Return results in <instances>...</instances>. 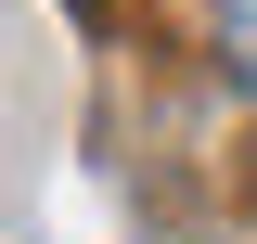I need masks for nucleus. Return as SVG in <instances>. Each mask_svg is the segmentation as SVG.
I'll list each match as a JSON object with an SVG mask.
<instances>
[{"label":"nucleus","mask_w":257,"mask_h":244,"mask_svg":"<svg viewBox=\"0 0 257 244\" xmlns=\"http://www.w3.org/2000/svg\"><path fill=\"white\" fill-rule=\"evenodd\" d=\"M219 64L257 90V0H219Z\"/></svg>","instance_id":"obj_1"}]
</instances>
